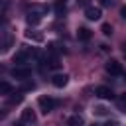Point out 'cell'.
I'll use <instances>...</instances> for the list:
<instances>
[{"label": "cell", "mask_w": 126, "mask_h": 126, "mask_svg": "<svg viewBox=\"0 0 126 126\" xmlns=\"http://www.w3.org/2000/svg\"><path fill=\"white\" fill-rule=\"evenodd\" d=\"M33 57H37V51L35 49H30V47H22L20 51H16V55H14V63L16 65H26L30 59H33Z\"/></svg>", "instance_id": "cell-1"}, {"label": "cell", "mask_w": 126, "mask_h": 126, "mask_svg": "<svg viewBox=\"0 0 126 126\" xmlns=\"http://www.w3.org/2000/svg\"><path fill=\"white\" fill-rule=\"evenodd\" d=\"M37 106H39V110H41L43 114H49V112L57 106V100L51 98V96H45V94H43V96L37 98Z\"/></svg>", "instance_id": "cell-2"}, {"label": "cell", "mask_w": 126, "mask_h": 126, "mask_svg": "<svg viewBox=\"0 0 126 126\" xmlns=\"http://www.w3.org/2000/svg\"><path fill=\"white\" fill-rule=\"evenodd\" d=\"M10 75H12L14 79L26 81V79H30V75H32V69H30V67H26V65H16V67L10 71Z\"/></svg>", "instance_id": "cell-3"}, {"label": "cell", "mask_w": 126, "mask_h": 126, "mask_svg": "<svg viewBox=\"0 0 126 126\" xmlns=\"http://www.w3.org/2000/svg\"><path fill=\"white\" fill-rule=\"evenodd\" d=\"M43 63L47 65V69H59V67H61V61H59V55H57L55 51H47V55H45V59H43Z\"/></svg>", "instance_id": "cell-4"}, {"label": "cell", "mask_w": 126, "mask_h": 126, "mask_svg": "<svg viewBox=\"0 0 126 126\" xmlns=\"http://www.w3.org/2000/svg\"><path fill=\"white\" fill-rule=\"evenodd\" d=\"M20 124H22V126H33V124H35V114H33L32 108H24V110H22Z\"/></svg>", "instance_id": "cell-5"}, {"label": "cell", "mask_w": 126, "mask_h": 126, "mask_svg": "<svg viewBox=\"0 0 126 126\" xmlns=\"http://www.w3.org/2000/svg\"><path fill=\"white\" fill-rule=\"evenodd\" d=\"M104 69H106V73H110V75H122V65L118 63V61H114V59H110V61H106V65H104Z\"/></svg>", "instance_id": "cell-6"}, {"label": "cell", "mask_w": 126, "mask_h": 126, "mask_svg": "<svg viewBox=\"0 0 126 126\" xmlns=\"http://www.w3.org/2000/svg\"><path fill=\"white\" fill-rule=\"evenodd\" d=\"M51 83H53V87H57V89H63V87L69 83V77H67L65 73H55V75L51 77Z\"/></svg>", "instance_id": "cell-7"}, {"label": "cell", "mask_w": 126, "mask_h": 126, "mask_svg": "<svg viewBox=\"0 0 126 126\" xmlns=\"http://www.w3.org/2000/svg\"><path fill=\"white\" fill-rule=\"evenodd\" d=\"M100 16H102V12H100V8H94V6H89V8L85 10V18H87V20H91V22H96V20H100Z\"/></svg>", "instance_id": "cell-8"}, {"label": "cell", "mask_w": 126, "mask_h": 126, "mask_svg": "<svg viewBox=\"0 0 126 126\" xmlns=\"http://www.w3.org/2000/svg\"><path fill=\"white\" fill-rule=\"evenodd\" d=\"M94 94H96L98 98H102V100H112V98H114V93H112L108 87H96Z\"/></svg>", "instance_id": "cell-9"}, {"label": "cell", "mask_w": 126, "mask_h": 126, "mask_svg": "<svg viewBox=\"0 0 126 126\" xmlns=\"http://www.w3.org/2000/svg\"><path fill=\"white\" fill-rule=\"evenodd\" d=\"M24 35H26V39H32V41H37V43H41V41H43V35H41V33H37V32H33V30H26V32H24Z\"/></svg>", "instance_id": "cell-10"}, {"label": "cell", "mask_w": 126, "mask_h": 126, "mask_svg": "<svg viewBox=\"0 0 126 126\" xmlns=\"http://www.w3.org/2000/svg\"><path fill=\"white\" fill-rule=\"evenodd\" d=\"M53 10H55V16H57V18H63V16H65V12H67L65 2H63V0H57V2H55V6H53Z\"/></svg>", "instance_id": "cell-11"}, {"label": "cell", "mask_w": 126, "mask_h": 126, "mask_svg": "<svg viewBox=\"0 0 126 126\" xmlns=\"http://www.w3.org/2000/svg\"><path fill=\"white\" fill-rule=\"evenodd\" d=\"M83 124H85V120L81 114H73L67 118V126H83Z\"/></svg>", "instance_id": "cell-12"}, {"label": "cell", "mask_w": 126, "mask_h": 126, "mask_svg": "<svg viewBox=\"0 0 126 126\" xmlns=\"http://www.w3.org/2000/svg\"><path fill=\"white\" fill-rule=\"evenodd\" d=\"M26 20H28V24H30V26H37V24H39V20H41V16H39L37 12H32V10H30V12H28V16H26Z\"/></svg>", "instance_id": "cell-13"}, {"label": "cell", "mask_w": 126, "mask_h": 126, "mask_svg": "<svg viewBox=\"0 0 126 126\" xmlns=\"http://www.w3.org/2000/svg\"><path fill=\"white\" fill-rule=\"evenodd\" d=\"M91 35H93V33H91L89 28H79V30H77V37H79L81 41H89Z\"/></svg>", "instance_id": "cell-14"}, {"label": "cell", "mask_w": 126, "mask_h": 126, "mask_svg": "<svg viewBox=\"0 0 126 126\" xmlns=\"http://www.w3.org/2000/svg\"><path fill=\"white\" fill-rule=\"evenodd\" d=\"M10 45H12V35H10V33L0 35V47H2V51H6Z\"/></svg>", "instance_id": "cell-15"}, {"label": "cell", "mask_w": 126, "mask_h": 126, "mask_svg": "<svg viewBox=\"0 0 126 126\" xmlns=\"http://www.w3.org/2000/svg\"><path fill=\"white\" fill-rule=\"evenodd\" d=\"M12 93V85L8 81H0V94H10Z\"/></svg>", "instance_id": "cell-16"}, {"label": "cell", "mask_w": 126, "mask_h": 126, "mask_svg": "<svg viewBox=\"0 0 126 126\" xmlns=\"http://www.w3.org/2000/svg\"><path fill=\"white\" fill-rule=\"evenodd\" d=\"M100 32H102L104 35H110V33H112V26H110V24H102V28H100Z\"/></svg>", "instance_id": "cell-17"}, {"label": "cell", "mask_w": 126, "mask_h": 126, "mask_svg": "<svg viewBox=\"0 0 126 126\" xmlns=\"http://www.w3.org/2000/svg\"><path fill=\"white\" fill-rule=\"evenodd\" d=\"M94 114H96V116H104V114H106V108H104V106H94Z\"/></svg>", "instance_id": "cell-18"}, {"label": "cell", "mask_w": 126, "mask_h": 126, "mask_svg": "<svg viewBox=\"0 0 126 126\" xmlns=\"http://www.w3.org/2000/svg\"><path fill=\"white\" fill-rule=\"evenodd\" d=\"M77 2H79V6H87V8H89V2H91V0H77Z\"/></svg>", "instance_id": "cell-19"}, {"label": "cell", "mask_w": 126, "mask_h": 126, "mask_svg": "<svg viewBox=\"0 0 126 126\" xmlns=\"http://www.w3.org/2000/svg\"><path fill=\"white\" fill-rule=\"evenodd\" d=\"M100 2V6H110L112 4V0H98Z\"/></svg>", "instance_id": "cell-20"}, {"label": "cell", "mask_w": 126, "mask_h": 126, "mask_svg": "<svg viewBox=\"0 0 126 126\" xmlns=\"http://www.w3.org/2000/svg\"><path fill=\"white\" fill-rule=\"evenodd\" d=\"M120 106H122V108H126V94L120 98ZM124 112H126V110H124Z\"/></svg>", "instance_id": "cell-21"}, {"label": "cell", "mask_w": 126, "mask_h": 126, "mask_svg": "<svg viewBox=\"0 0 126 126\" xmlns=\"http://www.w3.org/2000/svg\"><path fill=\"white\" fill-rule=\"evenodd\" d=\"M120 16L126 20V6H122V8H120Z\"/></svg>", "instance_id": "cell-22"}, {"label": "cell", "mask_w": 126, "mask_h": 126, "mask_svg": "<svg viewBox=\"0 0 126 126\" xmlns=\"http://www.w3.org/2000/svg\"><path fill=\"white\" fill-rule=\"evenodd\" d=\"M104 126H118V122H114V120H110V122H106Z\"/></svg>", "instance_id": "cell-23"}, {"label": "cell", "mask_w": 126, "mask_h": 126, "mask_svg": "<svg viewBox=\"0 0 126 126\" xmlns=\"http://www.w3.org/2000/svg\"><path fill=\"white\" fill-rule=\"evenodd\" d=\"M122 75H124V77H126V71H122Z\"/></svg>", "instance_id": "cell-24"}, {"label": "cell", "mask_w": 126, "mask_h": 126, "mask_svg": "<svg viewBox=\"0 0 126 126\" xmlns=\"http://www.w3.org/2000/svg\"><path fill=\"white\" fill-rule=\"evenodd\" d=\"M63 2H67V0H63Z\"/></svg>", "instance_id": "cell-25"}]
</instances>
